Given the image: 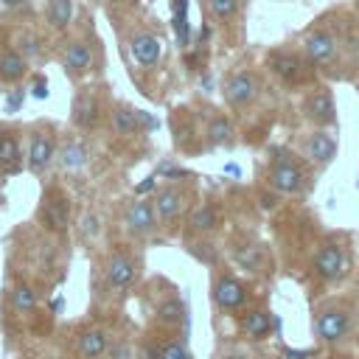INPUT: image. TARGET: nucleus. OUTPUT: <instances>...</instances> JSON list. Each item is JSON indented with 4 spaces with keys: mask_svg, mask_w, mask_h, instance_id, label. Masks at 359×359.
Returning <instances> with one entry per match:
<instances>
[{
    "mask_svg": "<svg viewBox=\"0 0 359 359\" xmlns=\"http://www.w3.org/2000/svg\"><path fill=\"white\" fill-rule=\"evenodd\" d=\"M303 151L306 157L314 163V165H328L334 157H337V137L328 132V129H317L306 137L303 143Z\"/></svg>",
    "mask_w": 359,
    "mask_h": 359,
    "instance_id": "obj_15",
    "label": "nucleus"
},
{
    "mask_svg": "<svg viewBox=\"0 0 359 359\" xmlns=\"http://www.w3.org/2000/svg\"><path fill=\"white\" fill-rule=\"evenodd\" d=\"M56 132L50 129V126H39V129H34V135H31V143H28V168L34 171V174H42V171H48V165L56 160Z\"/></svg>",
    "mask_w": 359,
    "mask_h": 359,
    "instance_id": "obj_10",
    "label": "nucleus"
},
{
    "mask_svg": "<svg viewBox=\"0 0 359 359\" xmlns=\"http://www.w3.org/2000/svg\"><path fill=\"white\" fill-rule=\"evenodd\" d=\"M151 205H154L157 222H160V224H171V222H177V216H180L182 208H185V194H182L177 185H163V188H157Z\"/></svg>",
    "mask_w": 359,
    "mask_h": 359,
    "instance_id": "obj_13",
    "label": "nucleus"
},
{
    "mask_svg": "<svg viewBox=\"0 0 359 359\" xmlns=\"http://www.w3.org/2000/svg\"><path fill=\"white\" fill-rule=\"evenodd\" d=\"M28 0H3V6H8V8H17V6H25Z\"/></svg>",
    "mask_w": 359,
    "mask_h": 359,
    "instance_id": "obj_38",
    "label": "nucleus"
},
{
    "mask_svg": "<svg viewBox=\"0 0 359 359\" xmlns=\"http://www.w3.org/2000/svg\"><path fill=\"white\" fill-rule=\"evenodd\" d=\"M109 123H112V132L121 135V137H132L140 132V118H137V109L126 107V104H115L112 115H109Z\"/></svg>",
    "mask_w": 359,
    "mask_h": 359,
    "instance_id": "obj_24",
    "label": "nucleus"
},
{
    "mask_svg": "<svg viewBox=\"0 0 359 359\" xmlns=\"http://www.w3.org/2000/svg\"><path fill=\"white\" fill-rule=\"evenodd\" d=\"M8 303H11V311H14L17 317H28V314L36 311L39 294H36L34 286H28V283H14L11 292H8Z\"/></svg>",
    "mask_w": 359,
    "mask_h": 359,
    "instance_id": "obj_23",
    "label": "nucleus"
},
{
    "mask_svg": "<svg viewBox=\"0 0 359 359\" xmlns=\"http://www.w3.org/2000/svg\"><path fill=\"white\" fill-rule=\"evenodd\" d=\"M303 115L309 123H314L317 129H328L334 126L337 121V101H334V93L328 87H314L306 93L303 104H300Z\"/></svg>",
    "mask_w": 359,
    "mask_h": 359,
    "instance_id": "obj_7",
    "label": "nucleus"
},
{
    "mask_svg": "<svg viewBox=\"0 0 359 359\" xmlns=\"http://www.w3.org/2000/svg\"><path fill=\"white\" fill-rule=\"evenodd\" d=\"M129 50H132V56H135V62H137L140 67H151V65H157V59H160V39H157L154 34L140 31V34H135V36L129 39Z\"/></svg>",
    "mask_w": 359,
    "mask_h": 359,
    "instance_id": "obj_19",
    "label": "nucleus"
},
{
    "mask_svg": "<svg viewBox=\"0 0 359 359\" xmlns=\"http://www.w3.org/2000/svg\"><path fill=\"white\" fill-rule=\"evenodd\" d=\"M34 95H36V98H45V95H48V81H45V76H36V81H34Z\"/></svg>",
    "mask_w": 359,
    "mask_h": 359,
    "instance_id": "obj_35",
    "label": "nucleus"
},
{
    "mask_svg": "<svg viewBox=\"0 0 359 359\" xmlns=\"http://www.w3.org/2000/svg\"><path fill=\"white\" fill-rule=\"evenodd\" d=\"M62 65H65V70H67L70 79L87 76L90 67H93V50H90V45L81 42V39L67 42L65 45V53H62Z\"/></svg>",
    "mask_w": 359,
    "mask_h": 359,
    "instance_id": "obj_16",
    "label": "nucleus"
},
{
    "mask_svg": "<svg viewBox=\"0 0 359 359\" xmlns=\"http://www.w3.org/2000/svg\"><path fill=\"white\" fill-rule=\"evenodd\" d=\"M154 359H194V356H191V351L185 348V342H180V339H168V342L157 351Z\"/></svg>",
    "mask_w": 359,
    "mask_h": 359,
    "instance_id": "obj_31",
    "label": "nucleus"
},
{
    "mask_svg": "<svg viewBox=\"0 0 359 359\" xmlns=\"http://www.w3.org/2000/svg\"><path fill=\"white\" fill-rule=\"evenodd\" d=\"M25 73H28V59H25L17 48H6V50H0V81H6V84H17Z\"/></svg>",
    "mask_w": 359,
    "mask_h": 359,
    "instance_id": "obj_21",
    "label": "nucleus"
},
{
    "mask_svg": "<svg viewBox=\"0 0 359 359\" xmlns=\"http://www.w3.org/2000/svg\"><path fill=\"white\" fill-rule=\"evenodd\" d=\"M157 314H160V320L163 323H168V325H177V323H185V306L177 300V297H171V300H165L160 309H157Z\"/></svg>",
    "mask_w": 359,
    "mask_h": 359,
    "instance_id": "obj_29",
    "label": "nucleus"
},
{
    "mask_svg": "<svg viewBox=\"0 0 359 359\" xmlns=\"http://www.w3.org/2000/svg\"><path fill=\"white\" fill-rule=\"evenodd\" d=\"M45 20H48V25L56 28V31L67 28L70 20H73V0H48V6H45Z\"/></svg>",
    "mask_w": 359,
    "mask_h": 359,
    "instance_id": "obj_26",
    "label": "nucleus"
},
{
    "mask_svg": "<svg viewBox=\"0 0 359 359\" xmlns=\"http://www.w3.org/2000/svg\"><path fill=\"white\" fill-rule=\"evenodd\" d=\"M107 348H109V334L107 328L101 325H90L79 334V342H76V353L79 359H104L107 356Z\"/></svg>",
    "mask_w": 359,
    "mask_h": 359,
    "instance_id": "obj_17",
    "label": "nucleus"
},
{
    "mask_svg": "<svg viewBox=\"0 0 359 359\" xmlns=\"http://www.w3.org/2000/svg\"><path fill=\"white\" fill-rule=\"evenodd\" d=\"M104 359H132V345L129 339L118 337V339H109V348H107V356Z\"/></svg>",
    "mask_w": 359,
    "mask_h": 359,
    "instance_id": "obj_32",
    "label": "nucleus"
},
{
    "mask_svg": "<svg viewBox=\"0 0 359 359\" xmlns=\"http://www.w3.org/2000/svg\"><path fill=\"white\" fill-rule=\"evenodd\" d=\"M266 180L269 185L278 191V194H297L303 188V165L294 154L289 151H272V163H269V171H266Z\"/></svg>",
    "mask_w": 359,
    "mask_h": 359,
    "instance_id": "obj_3",
    "label": "nucleus"
},
{
    "mask_svg": "<svg viewBox=\"0 0 359 359\" xmlns=\"http://www.w3.org/2000/svg\"><path fill=\"white\" fill-rule=\"evenodd\" d=\"M208 8H210V14H213L216 20L227 22V20H233V17L238 14L241 0H208Z\"/></svg>",
    "mask_w": 359,
    "mask_h": 359,
    "instance_id": "obj_30",
    "label": "nucleus"
},
{
    "mask_svg": "<svg viewBox=\"0 0 359 359\" xmlns=\"http://www.w3.org/2000/svg\"><path fill=\"white\" fill-rule=\"evenodd\" d=\"M233 261L247 272H258L264 266V250L258 241H238L233 247Z\"/></svg>",
    "mask_w": 359,
    "mask_h": 359,
    "instance_id": "obj_25",
    "label": "nucleus"
},
{
    "mask_svg": "<svg viewBox=\"0 0 359 359\" xmlns=\"http://www.w3.org/2000/svg\"><path fill=\"white\" fill-rule=\"evenodd\" d=\"M205 132H208V143L210 146H233L236 143V126L222 112L208 115V129Z\"/></svg>",
    "mask_w": 359,
    "mask_h": 359,
    "instance_id": "obj_22",
    "label": "nucleus"
},
{
    "mask_svg": "<svg viewBox=\"0 0 359 359\" xmlns=\"http://www.w3.org/2000/svg\"><path fill=\"white\" fill-rule=\"evenodd\" d=\"M79 230H81V236L87 238V241H93L98 233H101V224H98V216L90 210V213H84V219H81V224H79Z\"/></svg>",
    "mask_w": 359,
    "mask_h": 359,
    "instance_id": "obj_33",
    "label": "nucleus"
},
{
    "mask_svg": "<svg viewBox=\"0 0 359 359\" xmlns=\"http://www.w3.org/2000/svg\"><path fill=\"white\" fill-rule=\"evenodd\" d=\"M337 36L331 34V31H325V28H317V31H311L306 39H303V56L314 65V67H325V65H331L334 59H337Z\"/></svg>",
    "mask_w": 359,
    "mask_h": 359,
    "instance_id": "obj_11",
    "label": "nucleus"
},
{
    "mask_svg": "<svg viewBox=\"0 0 359 359\" xmlns=\"http://www.w3.org/2000/svg\"><path fill=\"white\" fill-rule=\"evenodd\" d=\"M56 160H59L62 168L79 171V168H84V165L90 163V151H87L84 140H79V137H65V140L56 146Z\"/></svg>",
    "mask_w": 359,
    "mask_h": 359,
    "instance_id": "obj_18",
    "label": "nucleus"
},
{
    "mask_svg": "<svg viewBox=\"0 0 359 359\" xmlns=\"http://www.w3.org/2000/svg\"><path fill=\"white\" fill-rule=\"evenodd\" d=\"M104 278H107L109 289H112L115 294H121V292H126V289L135 286V280H137V261H135L129 252L115 250V252L107 258Z\"/></svg>",
    "mask_w": 359,
    "mask_h": 359,
    "instance_id": "obj_9",
    "label": "nucleus"
},
{
    "mask_svg": "<svg viewBox=\"0 0 359 359\" xmlns=\"http://www.w3.org/2000/svg\"><path fill=\"white\" fill-rule=\"evenodd\" d=\"M353 325H356V311L353 309H348L345 303H328V306L317 309L311 331L320 342L334 345V342L345 339L353 331Z\"/></svg>",
    "mask_w": 359,
    "mask_h": 359,
    "instance_id": "obj_1",
    "label": "nucleus"
},
{
    "mask_svg": "<svg viewBox=\"0 0 359 359\" xmlns=\"http://www.w3.org/2000/svg\"><path fill=\"white\" fill-rule=\"evenodd\" d=\"M20 104H22V93L17 90V93H14V98H8V104H6V107H8V112H14V109H20Z\"/></svg>",
    "mask_w": 359,
    "mask_h": 359,
    "instance_id": "obj_37",
    "label": "nucleus"
},
{
    "mask_svg": "<svg viewBox=\"0 0 359 359\" xmlns=\"http://www.w3.org/2000/svg\"><path fill=\"white\" fill-rule=\"evenodd\" d=\"M272 328H275V320L264 309H250L241 317V334L250 337V339H266L272 334Z\"/></svg>",
    "mask_w": 359,
    "mask_h": 359,
    "instance_id": "obj_20",
    "label": "nucleus"
},
{
    "mask_svg": "<svg viewBox=\"0 0 359 359\" xmlns=\"http://www.w3.org/2000/svg\"><path fill=\"white\" fill-rule=\"evenodd\" d=\"M20 160H22L20 140L11 135H3L0 137V168L3 171H20Z\"/></svg>",
    "mask_w": 359,
    "mask_h": 359,
    "instance_id": "obj_28",
    "label": "nucleus"
},
{
    "mask_svg": "<svg viewBox=\"0 0 359 359\" xmlns=\"http://www.w3.org/2000/svg\"><path fill=\"white\" fill-rule=\"evenodd\" d=\"M266 67L272 70V76L289 87H303L314 81V65L292 50H272L266 56Z\"/></svg>",
    "mask_w": 359,
    "mask_h": 359,
    "instance_id": "obj_2",
    "label": "nucleus"
},
{
    "mask_svg": "<svg viewBox=\"0 0 359 359\" xmlns=\"http://www.w3.org/2000/svg\"><path fill=\"white\" fill-rule=\"evenodd\" d=\"M219 222H222V213L213 205H202V208H196L191 213V222L188 224H191L194 233H213L219 227Z\"/></svg>",
    "mask_w": 359,
    "mask_h": 359,
    "instance_id": "obj_27",
    "label": "nucleus"
},
{
    "mask_svg": "<svg viewBox=\"0 0 359 359\" xmlns=\"http://www.w3.org/2000/svg\"><path fill=\"white\" fill-rule=\"evenodd\" d=\"M222 359H252V356L247 351H241V348H230V351L222 353Z\"/></svg>",
    "mask_w": 359,
    "mask_h": 359,
    "instance_id": "obj_36",
    "label": "nucleus"
},
{
    "mask_svg": "<svg viewBox=\"0 0 359 359\" xmlns=\"http://www.w3.org/2000/svg\"><path fill=\"white\" fill-rule=\"evenodd\" d=\"M157 227H160V222H157L151 199H135L126 210V230L137 238H151L157 233Z\"/></svg>",
    "mask_w": 359,
    "mask_h": 359,
    "instance_id": "obj_12",
    "label": "nucleus"
},
{
    "mask_svg": "<svg viewBox=\"0 0 359 359\" xmlns=\"http://www.w3.org/2000/svg\"><path fill=\"white\" fill-rule=\"evenodd\" d=\"M39 224L48 233H65L70 227V199L62 188H48L39 205Z\"/></svg>",
    "mask_w": 359,
    "mask_h": 359,
    "instance_id": "obj_6",
    "label": "nucleus"
},
{
    "mask_svg": "<svg viewBox=\"0 0 359 359\" xmlns=\"http://www.w3.org/2000/svg\"><path fill=\"white\" fill-rule=\"evenodd\" d=\"M224 101L230 109H247L261 95V81L252 70H233L222 84Z\"/></svg>",
    "mask_w": 359,
    "mask_h": 359,
    "instance_id": "obj_4",
    "label": "nucleus"
},
{
    "mask_svg": "<svg viewBox=\"0 0 359 359\" xmlns=\"http://www.w3.org/2000/svg\"><path fill=\"white\" fill-rule=\"evenodd\" d=\"M210 297H213V303H216L219 311L236 314V311H241V309L247 306L250 292H247V286H244L236 275L222 272V275H216L213 283H210Z\"/></svg>",
    "mask_w": 359,
    "mask_h": 359,
    "instance_id": "obj_5",
    "label": "nucleus"
},
{
    "mask_svg": "<svg viewBox=\"0 0 359 359\" xmlns=\"http://www.w3.org/2000/svg\"><path fill=\"white\" fill-rule=\"evenodd\" d=\"M286 356H289V359H303L306 351H303V353H300V351H286Z\"/></svg>",
    "mask_w": 359,
    "mask_h": 359,
    "instance_id": "obj_39",
    "label": "nucleus"
},
{
    "mask_svg": "<svg viewBox=\"0 0 359 359\" xmlns=\"http://www.w3.org/2000/svg\"><path fill=\"white\" fill-rule=\"evenodd\" d=\"M0 137H3V135H0Z\"/></svg>",
    "mask_w": 359,
    "mask_h": 359,
    "instance_id": "obj_40",
    "label": "nucleus"
},
{
    "mask_svg": "<svg viewBox=\"0 0 359 359\" xmlns=\"http://www.w3.org/2000/svg\"><path fill=\"white\" fill-rule=\"evenodd\" d=\"M311 266L314 272L323 278V280H339L345 272H348V255L342 250V244L337 241H323L311 258Z\"/></svg>",
    "mask_w": 359,
    "mask_h": 359,
    "instance_id": "obj_8",
    "label": "nucleus"
},
{
    "mask_svg": "<svg viewBox=\"0 0 359 359\" xmlns=\"http://www.w3.org/2000/svg\"><path fill=\"white\" fill-rule=\"evenodd\" d=\"M22 42H25V48L20 50L22 56H36V53H39V39H36V36H25Z\"/></svg>",
    "mask_w": 359,
    "mask_h": 359,
    "instance_id": "obj_34",
    "label": "nucleus"
},
{
    "mask_svg": "<svg viewBox=\"0 0 359 359\" xmlns=\"http://www.w3.org/2000/svg\"><path fill=\"white\" fill-rule=\"evenodd\" d=\"M101 118V101L93 90H81L76 98H73V109H70V121L73 126L79 129H93Z\"/></svg>",
    "mask_w": 359,
    "mask_h": 359,
    "instance_id": "obj_14",
    "label": "nucleus"
}]
</instances>
